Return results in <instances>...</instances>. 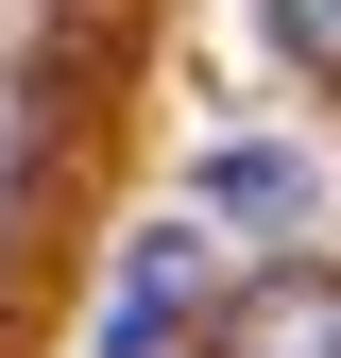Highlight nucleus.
Wrapping results in <instances>:
<instances>
[{
  "mask_svg": "<svg viewBox=\"0 0 341 358\" xmlns=\"http://www.w3.org/2000/svg\"><path fill=\"white\" fill-rule=\"evenodd\" d=\"M205 290H222V222H205V205H170L154 239L119 256V290H103V341H85V358H154V341H188V324H205Z\"/></svg>",
  "mask_w": 341,
  "mask_h": 358,
  "instance_id": "nucleus-1",
  "label": "nucleus"
},
{
  "mask_svg": "<svg viewBox=\"0 0 341 358\" xmlns=\"http://www.w3.org/2000/svg\"><path fill=\"white\" fill-rule=\"evenodd\" d=\"M273 52L307 69V85H341V0H273Z\"/></svg>",
  "mask_w": 341,
  "mask_h": 358,
  "instance_id": "nucleus-4",
  "label": "nucleus"
},
{
  "mask_svg": "<svg viewBox=\"0 0 341 358\" xmlns=\"http://www.w3.org/2000/svg\"><path fill=\"white\" fill-rule=\"evenodd\" d=\"M188 205H205V222H256V239H307V222H324V171L239 137V154H205V171H188Z\"/></svg>",
  "mask_w": 341,
  "mask_h": 358,
  "instance_id": "nucleus-3",
  "label": "nucleus"
},
{
  "mask_svg": "<svg viewBox=\"0 0 341 358\" xmlns=\"http://www.w3.org/2000/svg\"><path fill=\"white\" fill-rule=\"evenodd\" d=\"M205 358H341V273L324 256H290V273H256L222 324H205Z\"/></svg>",
  "mask_w": 341,
  "mask_h": 358,
  "instance_id": "nucleus-2",
  "label": "nucleus"
}]
</instances>
